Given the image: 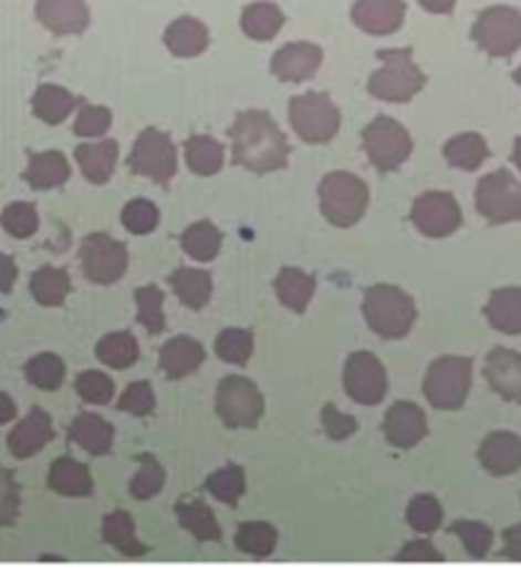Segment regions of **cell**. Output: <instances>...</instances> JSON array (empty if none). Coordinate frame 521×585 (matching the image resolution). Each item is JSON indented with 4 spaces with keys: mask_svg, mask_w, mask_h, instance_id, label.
Masks as SVG:
<instances>
[{
    "mask_svg": "<svg viewBox=\"0 0 521 585\" xmlns=\"http://www.w3.org/2000/svg\"><path fill=\"white\" fill-rule=\"evenodd\" d=\"M233 141V162L256 174L284 170L289 141L267 111H243L228 131Z\"/></svg>",
    "mask_w": 521,
    "mask_h": 585,
    "instance_id": "1",
    "label": "cell"
},
{
    "mask_svg": "<svg viewBox=\"0 0 521 585\" xmlns=\"http://www.w3.org/2000/svg\"><path fill=\"white\" fill-rule=\"evenodd\" d=\"M363 315L368 328L386 340L404 338L417 320V307L407 291L392 284H376L363 299Z\"/></svg>",
    "mask_w": 521,
    "mask_h": 585,
    "instance_id": "2",
    "label": "cell"
},
{
    "mask_svg": "<svg viewBox=\"0 0 521 585\" xmlns=\"http://www.w3.org/2000/svg\"><path fill=\"white\" fill-rule=\"evenodd\" d=\"M382 70L368 80V93L384 103H409L425 88V72L411 60V49H384L378 52Z\"/></svg>",
    "mask_w": 521,
    "mask_h": 585,
    "instance_id": "3",
    "label": "cell"
},
{
    "mask_svg": "<svg viewBox=\"0 0 521 585\" xmlns=\"http://www.w3.org/2000/svg\"><path fill=\"white\" fill-rule=\"evenodd\" d=\"M320 211L335 228H353L368 211V185L351 172H330L317 187Z\"/></svg>",
    "mask_w": 521,
    "mask_h": 585,
    "instance_id": "4",
    "label": "cell"
},
{
    "mask_svg": "<svg viewBox=\"0 0 521 585\" xmlns=\"http://www.w3.org/2000/svg\"><path fill=\"white\" fill-rule=\"evenodd\" d=\"M289 121L304 144H327L341 131V111L325 93H304L289 103Z\"/></svg>",
    "mask_w": 521,
    "mask_h": 585,
    "instance_id": "5",
    "label": "cell"
},
{
    "mask_svg": "<svg viewBox=\"0 0 521 585\" xmlns=\"http://www.w3.org/2000/svg\"><path fill=\"white\" fill-rule=\"evenodd\" d=\"M470 381H473V363L468 358H437L427 371L425 397L437 409H460L468 399Z\"/></svg>",
    "mask_w": 521,
    "mask_h": 585,
    "instance_id": "6",
    "label": "cell"
},
{
    "mask_svg": "<svg viewBox=\"0 0 521 585\" xmlns=\"http://www.w3.org/2000/svg\"><path fill=\"white\" fill-rule=\"evenodd\" d=\"M470 37L493 60L511 57L521 47V13L511 6H491L481 11Z\"/></svg>",
    "mask_w": 521,
    "mask_h": 585,
    "instance_id": "7",
    "label": "cell"
},
{
    "mask_svg": "<svg viewBox=\"0 0 521 585\" xmlns=\"http://www.w3.org/2000/svg\"><path fill=\"white\" fill-rule=\"evenodd\" d=\"M215 409L226 428L251 430L263 414V397L253 381L243 376H226L215 391Z\"/></svg>",
    "mask_w": 521,
    "mask_h": 585,
    "instance_id": "8",
    "label": "cell"
},
{
    "mask_svg": "<svg viewBox=\"0 0 521 585\" xmlns=\"http://www.w3.org/2000/svg\"><path fill=\"white\" fill-rule=\"evenodd\" d=\"M363 146L378 172H394L411 154V136L399 121L378 115L363 129Z\"/></svg>",
    "mask_w": 521,
    "mask_h": 585,
    "instance_id": "9",
    "label": "cell"
},
{
    "mask_svg": "<svg viewBox=\"0 0 521 585\" xmlns=\"http://www.w3.org/2000/svg\"><path fill=\"white\" fill-rule=\"evenodd\" d=\"M128 166L138 177H148L156 185L167 187L174 179V174H177V146L159 129L140 131L134 152L128 156Z\"/></svg>",
    "mask_w": 521,
    "mask_h": 585,
    "instance_id": "10",
    "label": "cell"
},
{
    "mask_svg": "<svg viewBox=\"0 0 521 585\" xmlns=\"http://www.w3.org/2000/svg\"><path fill=\"white\" fill-rule=\"evenodd\" d=\"M476 207L488 223L521 220V182L509 170H496L478 182Z\"/></svg>",
    "mask_w": 521,
    "mask_h": 585,
    "instance_id": "11",
    "label": "cell"
},
{
    "mask_svg": "<svg viewBox=\"0 0 521 585\" xmlns=\"http://www.w3.org/2000/svg\"><path fill=\"white\" fill-rule=\"evenodd\" d=\"M128 266V250L121 240H115L105 233H93L82 244V271L93 284L118 281L126 274Z\"/></svg>",
    "mask_w": 521,
    "mask_h": 585,
    "instance_id": "12",
    "label": "cell"
},
{
    "mask_svg": "<svg viewBox=\"0 0 521 585\" xmlns=\"http://www.w3.org/2000/svg\"><path fill=\"white\" fill-rule=\"evenodd\" d=\"M411 223L427 238H445L460 228L462 213L450 192H425L411 205Z\"/></svg>",
    "mask_w": 521,
    "mask_h": 585,
    "instance_id": "13",
    "label": "cell"
},
{
    "mask_svg": "<svg viewBox=\"0 0 521 585\" xmlns=\"http://www.w3.org/2000/svg\"><path fill=\"white\" fill-rule=\"evenodd\" d=\"M343 383L347 397L366 407H376L378 401H384L388 389L382 361L374 353H368V350H358V353L347 358Z\"/></svg>",
    "mask_w": 521,
    "mask_h": 585,
    "instance_id": "14",
    "label": "cell"
},
{
    "mask_svg": "<svg viewBox=\"0 0 521 585\" xmlns=\"http://www.w3.org/2000/svg\"><path fill=\"white\" fill-rule=\"evenodd\" d=\"M353 23L371 37H388L404 27L407 3L404 0H355Z\"/></svg>",
    "mask_w": 521,
    "mask_h": 585,
    "instance_id": "15",
    "label": "cell"
},
{
    "mask_svg": "<svg viewBox=\"0 0 521 585\" xmlns=\"http://www.w3.org/2000/svg\"><path fill=\"white\" fill-rule=\"evenodd\" d=\"M322 64V49L310 41H292L281 47L271 60V72L281 82L312 80Z\"/></svg>",
    "mask_w": 521,
    "mask_h": 585,
    "instance_id": "16",
    "label": "cell"
},
{
    "mask_svg": "<svg viewBox=\"0 0 521 585\" xmlns=\"http://www.w3.org/2000/svg\"><path fill=\"white\" fill-rule=\"evenodd\" d=\"M37 19L56 37H72L87 29L90 8L85 0H37Z\"/></svg>",
    "mask_w": 521,
    "mask_h": 585,
    "instance_id": "17",
    "label": "cell"
},
{
    "mask_svg": "<svg viewBox=\"0 0 521 585\" xmlns=\"http://www.w3.org/2000/svg\"><path fill=\"white\" fill-rule=\"evenodd\" d=\"M483 373L496 394L521 404V353L509 348H493L486 358Z\"/></svg>",
    "mask_w": 521,
    "mask_h": 585,
    "instance_id": "18",
    "label": "cell"
},
{
    "mask_svg": "<svg viewBox=\"0 0 521 585\" xmlns=\"http://www.w3.org/2000/svg\"><path fill=\"white\" fill-rule=\"evenodd\" d=\"M384 432L394 448L409 450L427 434V417L411 401H396L386 414Z\"/></svg>",
    "mask_w": 521,
    "mask_h": 585,
    "instance_id": "19",
    "label": "cell"
},
{
    "mask_svg": "<svg viewBox=\"0 0 521 585\" xmlns=\"http://www.w3.org/2000/svg\"><path fill=\"white\" fill-rule=\"evenodd\" d=\"M478 461L491 475H511L521 468V440L514 432H493L478 450Z\"/></svg>",
    "mask_w": 521,
    "mask_h": 585,
    "instance_id": "20",
    "label": "cell"
},
{
    "mask_svg": "<svg viewBox=\"0 0 521 585\" xmlns=\"http://www.w3.org/2000/svg\"><path fill=\"white\" fill-rule=\"evenodd\" d=\"M54 428L52 420L44 409H31L29 417L23 422L15 424V430L8 434V448L15 458H31L39 450L46 448V442H52Z\"/></svg>",
    "mask_w": 521,
    "mask_h": 585,
    "instance_id": "21",
    "label": "cell"
},
{
    "mask_svg": "<svg viewBox=\"0 0 521 585\" xmlns=\"http://www.w3.org/2000/svg\"><path fill=\"white\" fill-rule=\"evenodd\" d=\"M164 44L179 60H192V57H200L208 49L210 31L202 21L192 19V16H181V19L171 21L167 31H164Z\"/></svg>",
    "mask_w": 521,
    "mask_h": 585,
    "instance_id": "22",
    "label": "cell"
},
{
    "mask_svg": "<svg viewBox=\"0 0 521 585\" xmlns=\"http://www.w3.org/2000/svg\"><path fill=\"white\" fill-rule=\"evenodd\" d=\"M74 158H77L82 174L93 185H105L113 177L115 162H118V141L105 138L97 144H82L74 148Z\"/></svg>",
    "mask_w": 521,
    "mask_h": 585,
    "instance_id": "23",
    "label": "cell"
},
{
    "mask_svg": "<svg viewBox=\"0 0 521 585\" xmlns=\"http://www.w3.org/2000/svg\"><path fill=\"white\" fill-rule=\"evenodd\" d=\"M205 361V350L197 340L181 336L169 340L167 346L161 348L159 366L161 371L169 376V379H185V376L195 373Z\"/></svg>",
    "mask_w": 521,
    "mask_h": 585,
    "instance_id": "24",
    "label": "cell"
},
{
    "mask_svg": "<svg viewBox=\"0 0 521 585\" xmlns=\"http://www.w3.org/2000/svg\"><path fill=\"white\" fill-rule=\"evenodd\" d=\"M486 317L503 336H521V287L496 289L486 305Z\"/></svg>",
    "mask_w": 521,
    "mask_h": 585,
    "instance_id": "25",
    "label": "cell"
},
{
    "mask_svg": "<svg viewBox=\"0 0 521 585\" xmlns=\"http://www.w3.org/2000/svg\"><path fill=\"white\" fill-rule=\"evenodd\" d=\"M23 179L34 189H54L70 179V162L60 152H44L29 156V170Z\"/></svg>",
    "mask_w": 521,
    "mask_h": 585,
    "instance_id": "26",
    "label": "cell"
},
{
    "mask_svg": "<svg viewBox=\"0 0 521 585\" xmlns=\"http://www.w3.org/2000/svg\"><path fill=\"white\" fill-rule=\"evenodd\" d=\"M70 440L90 455H105L113 448V424L97 414H80L70 428Z\"/></svg>",
    "mask_w": 521,
    "mask_h": 585,
    "instance_id": "27",
    "label": "cell"
},
{
    "mask_svg": "<svg viewBox=\"0 0 521 585\" xmlns=\"http://www.w3.org/2000/svg\"><path fill=\"white\" fill-rule=\"evenodd\" d=\"M314 277L302 269H294V266H286V269L279 271V277L274 281L279 302L292 309V312H304L310 305V299L314 297Z\"/></svg>",
    "mask_w": 521,
    "mask_h": 585,
    "instance_id": "28",
    "label": "cell"
},
{
    "mask_svg": "<svg viewBox=\"0 0 521 585\" xmlns=\"http://www.w3.org/2000/svg\"><path fill=\"white\" fill-rule=\"evenodd\" d=\"M80 100L74 98L70 90H64L60 85H41L34 98H31V111L39 121H44L49 125H60L62 121H67V115L77 107Z\"/></svg>",
    "mask_w": 521,
    "mask_h": 585,
    "instance_id": "29",
    "label": "cell"
},
{
    "mask_svg": "<svg viewBox=\"0 0 521 585\" xmlns=\"http://www.w3.org/2000/svg\"><path fill=\"white\" fill-rule=\"evenodd\" d=\"M284 27V13L277 3H251L243 8L241 16V29L248 39L253 41H271Z\"/></svg>",
    "mask_w": 521,
    "mask_h": 585,
    "instance_id": "30",
    "label": "cell"
},
{
    "mask_svg": "<svg viewBox=\"0 0 521 585\" xmlns=\"http://www.w3.org/2000/svg\"><path fill=\"white\" fill-rule=\"evenodd\" d=\"M49 486L62 496H90L93 493V475L72 458H60L49 471Z\"/></svg>",
    "mask_w": 521,
    "mask_h": 585,
    "instance_id": "31",
    "label": "cell"
},
{
    "mask_svg": "<svg viewBox=\"0 0 521 585\" xmlns=\"http://www.w3.org/2000/svg\"><path fill=\"white\" fill-rule=\"evenodd\" d=\"M185 158L197 177H212L226 164V148L212 136H189L185 144Z\"/></svg>",
    "mask_w": 521,
    "mask_h": 585,
    "instance_id": "32",
    "label": "cell"
},
{
    "mask_svg": "<svg viewBox=\"0 0 521 585\" xmlns=\"http://www.w3.org/2000/svg\"><path fill=\"white\" fill-rule=\"evenodd\" d=\"M174 512H177L179 524L185 526V530L200 542H220L222 540V532H220L218 522H215V514L210 512L208 504H202V501L185 499V501H179Z\"/></svg>",
    "mask_w": 521,
    "mask_h": 585,
    "instance_id": "33",
    "label": "cell"
},
{
    "mask_svg": "<svg viewBox=\"0 0 521 585\" xmlns=\"http://www.w3.org/2000/svg\"><path fill=\"white\" fill-rule=\"evenodd\" d=\"M169 284L177 291V297L185 302L189 309H202L210 302L212 295V279L208 271L200 269H189V266H181L169 277Z\"/></svg>",
    "mask_w": 521,
    "mask_h": 585,
    "instance_id": "34",
    "label": "cell"
},
{
    "mask_svg": "<svg viewBox=\"0 0 521 585\" xmlns=\"http://www.w3.org/2000/svg\"><path fill=\"white\" fill-rule=\"evenodd\" d=\"M442 154L455 170L476 172L488 158V144L481 133H460V136H455L445 144Z\"/></svg>",
    "mask_w": 521,
    "mask_h": 585,
    "instance_id": "35",
    "label": "cell"
},
{
    "mask_svg": "<svg viewBox=\"0 0 521 585\" xmlns=\"http://www.w3.org/2000/svg\"><path fill=\"white\" fill-rule=\"evenodd\" d=\"M103 537L111 547L118 550L126 557H138L146 553V547L136 540V524L128 512H113L103 522Z\"/></svg>",
    "mask_w": 521,
    "mask_h": 585,
    "instance_id": "36",
    "label": "cell"
},
{
    "mask_svg": "<svg viewBox=\"0 0 521 585\" xmlns=\"http://www.w3.org/2000/svg\"><path fill=\"white\" fill-rule=\"evenodd\" d=\"M31 295H34L39 305L60 307L70 295L67 271L56 269V266H41L31 277Z\"/></svg>",
    "mask_w": 521,
    "mask_h": 585,
    "instance_id": "37",
    "label": "cell"
},
{
    "mask_svg": "<svg viewBox=\"0 0 521 585\" xmlns=\"http://www.w3.org/2000/svg\"><path fill=\"white\" fill-rule=\"evenodd\" d=\"M95 353L111 369H131L138 361V340L131 332H111L97 342Z\"/></svg>",
    "mask_w": 521,
    "mask_h": 585,
    "instance_id": "38",
    "label": "cell"
},
{
    "mask_svg": "<svg viewBox=\"0 0 521 585\" xmlns=\"http://www.w3.org/2000/svg\"><path fill=\"white\" fill-rule=\"evenodd\" d=\"M220 246L222 233L208 220L189 225V228L181 233V248L187 250V256L197 258V261H212V258L220 254Z\"/></svg>",
    "mask_w": 521,
    "mask_h": 585,
    "instance_id": "39",
    "label": "cell"
},
{
    "mask_svg": "<svg viewBox=\"0 0 521 585\" xmlns=\"http://www.w3.org/2000/svg\"><path fill=\"white\" fill-rule=\"evenodd\" d=\"M236 547L253 557H269L277 547V530L267 522H246L236 534Z\"/></svg>",
    "mask_w": 521,
    "mask_h": 585,
    "instance_id": "40",
    "label": "cell"
},
{
    "mask_svg": "<svg viewBox=\"0 0 521 585\" xmlns=\"http://www.w3.org/2000/svg\"><path fill=\"white\" fill-rule=\"evenodd\" d=\"M136 309H138V320L144 328L152 332V336H159L167 328L164 322V295L159 287L154 284H146V287L136 289Z\"/></svg>",
    "mask_w": 521,
    "mask_h": 585,
    "instance_id": "41",
    "label": "cell"
},
{
    "mask_svg": "<svg viewBox=\"0 0 521 585\" xmlns=\"http://www.w3.org/2000/svg\"><path fill=\"white\" fill-rule=\"evenodd\" d=\"M27 379L41 391H56L64 381V363L60 356L41 353L27 363Z\"/></svg>",
    "mask_w": 521,
    "mask_h": 585,
    "instance_id": "42",
    "label": "cell"
},
{
    "mask_svg": "<svg viewBox=\"0 0 521 585\" xmlns=\"http://www.w3.org/2000/svg\"><path fill=\"white\" fill-rule=\"evenodd\" d=\"M215 350H218L222 361L246 366L253 356V336L241 328H228L220 332L218 340H215Z\"/></svg>",
    "mask_w": 521,
    "mask_h": 585,
    "instance_id": "43",
    "label": "cell"
},
{
    "mask_svg": "<svg viewBox=\"0 0 521 585\" xmlns=\"http://www.w3.org/2000/svg\"><path fill=\"white\" fill-rule=\"evenodd\" d=\"M208 491L222 504H236L238 499L246 493V473L243 468L228 465L215 471L208 479Z\"/></svg>",
    "mask_w": 521,
    "mask_h": 585,
    "instance_id": "44",
    "label": "cell"
},
{
    "mask_svg": "<svg viewBox=\"0 0 521 585\" xmlns=\"http://www.w3.org/2000/svg\"><path fill=\"white\" fill-rule=\"evenodd\" d=\"M407 522L411 524V530L419 534L435 532L437 526L442 524V506L437 504L435 496L421 493V496L411 499V504L407 509Z\"/></svg>",
    "mask_w": 521,
    "mask_h": 585,
    "instance_id": "45",
    "label": "cell"
},
{
    "mask_svg": "<svg viewBox=\"0 0 521 585\" xmlns=\"http://www.w3.org/2000/svg\"><path fill=\"white\" fill-rule=\"evenodd\" d=\"M0 223L13 238H31L39 228V213L29 203H13L0 215Z\"/></svg>",
    "mask_w": 521,
    "mask_h": 585,
    "instance_id": "46",
    "label": "cell"
},
{
    "mask_svg": "<svg viewBox=\"0 0 521 585\" xmlns=\"http://www.w3.org/2000/svg\"><path fill=\"white\" fill-rule=\"evenodd\" d=\"M164 481H167V473L164 468L154 461L152 455L140 458V471L131 481V496L134 499H152L164 489Z\"/></svg>",
    "mask_w": 521,
    "mask_h": 585,
    "instance_id": "47",
    "label": "cell"
},
{
    "mask_svg": "<svg viewBox=\"0 0 521 585\" xmlns=\"http://www.w3.org/2000/svg\"><path fill=\"white\" fill-rule=\"evenodd\" d=\"M121 220L131 233L146 236V233H152L156 225H159V207L148 203V199H131V203L123 207Z\"/></svg>",
    "mask_w": 521,
    "mask_h": 585,
    "instance_id": "48",
    "label": "cell"
},
{
    "mask_svg": "<svg viewBox=\"0 0 521 585\" xmlns=\"http://www.w3.org/2000/svg\"><path fill=\"white\" fill-rule=\"evenodd\" d=\"M450 532L458 534V537L462 540V545H466L470 557L483 560L488 555V550H491L493 532L481 522H455L450 526Z\"/></svg>",
    "mask_w": 521,
    "mask_h": 585,
    "instance_id": "49",
    "label": "cell"
},
{
    "mask_svg": "<svg viewBox=\"0 0 521 585\" xmlns=\"http://www.w3.org/2000/svg\"><path fill=\"white\" fill-rule=\"evenodd\" d=\"M113 125V113L103 105H82L74 121V133L82 138H97L105 136L107 129Z\"/></svg>",
    "mask_w": 521,
    "mask_h": 585,
    "instance_id": "50",
    "label": "cell"
},
{
    "mask_svg": "<svg viewBox=\"0 0 521 585\" xmlns=\"http://www.w3.org/2000/svg\"><path fill=\"white\" fill-rule=\"evenodd\" d=\"M74 389H77V394L90 401V404H107L115 394L113 381L101 371L80 373L77 381H74Z\"/></svg>",
    "mask_w": 521,
    "mask_h": 585,
    "instance_id": "51",
    "label": "cell"
},
{
    "mask_svg": "<svg viewBox=\"0 0 521 585\" xmlns=\"http://www.w3.org/2000/svg\"><path fill=\"white\" fill-rule=\"evenodd\" d=\"M21 493L13 473L8 468H0V526H13L19 520Z\"/></svg>",
    "mask_w": 521,
    "mask_h": 585,
    "instance_id": "52",
    "label": "cell"
},
{
    "mask_svg": "<svg viewBox=\"0 0 521 585\" xmlns=\"http://www.w3.org/2000/svg\"><path fill=\"white\" fill-rule=\"evenodd\" d=\"M154 407H156V399H154L152 383L148 381L131 383V387L123 391V397L118 399L121 412H128V414H136V417L152 414Z\"/></svg>",
    "mask_w": 521,
    "mask_h": 585,
    "instance_id": "53",
    "label": "cell"
},
{
    "mask_svg": "<svg viewBox=\"0 0 521 585\" xmlns=\"http://www.w3.org/2000/svg\"><path fill=\"white\" fill-rule=\"evenodd\" d=\"M322 428H325V432L333 440H345L358 430V422H355L351 414H343L341 409L327 404L325 409H322Z\"/></svg>",
    "mask_w": 521,
    "mask_h": 585,
    "instance_id": "54",
    "label": "cell"
},
{
    "mask_svg": "<svg viewBox=\"0 0 521 585\" xmlns=\"http://www.w3.org/2000/svg\"><path fill=\"white\" fill-rule=\"evenodd\" d=\"M396 560H404V563H442L445 555L437 553L435 545H429V542H409L407 547L402 550Z\"/></svg>",
    "mask_w": 521,
    "mask_h": 585,
    "instance_id": "55",
    "label": "cell"
},
{
    "mask_svg": "<svg viewBox=\"0 0 521 585\" xmlns=\"http://www.w3.org/2000/svg\"><path fill=\"white\" fill-rule=\"evenodd\" d=\"M15 277H19V269H15L13 258L0 254V295H8L13 289Z\"/></svg>",
    "mask_w": 521,
    "mask_h": 585,
    "instance_id": "56",
    "label": "cell"
},
{
    "mask_svg": "<svg viewBox=\"0 0 521 585\" xmlns=\"http://www.w3.org/2000/svg\"><path fill=\"white\" fill-rule=\"evenodd\" d=\"M501 557L521 560V524L511 526V530L503 532V553H501Z\"/></svg>",
    "mask_w": 521,
    "mask_h": 585,
    "instance_id": "57",
    "label": "cell"
},
{
    "mask_svg": "<svg viewBox=\"0 0 521 585\" xmlns=\"http://www.w3.org/2000/svg\"><path fill=\"white\" fill-rule=\"evenodd\" d=\"M419 6L429 13H452L455 0H419Z\"/></svg>",
    "mask_w": 521,
    "mask_h": 585,
    "instance_id": "58",
    "label": "cell"
},
{
    "mask_svg": "<svg viewBox=\"0 0 521 585\" xmlns=\"http://www.w3.org/2000/svg\"><path fill=\"white\" fill-rule=\"evenodd\" d=\"M13 417H15V404H13V399L8 397V394H0V424L11 422Z\"/></svg>",
    "mask_w": 521,
    "mask_h": 585,
    "instance_id": "59",
    "label": "cell"
},
{
    "mask_svg": "<svg viewBox=\"0 0 521 585\" xmlns=\"http://www.w3.org/2000/svg\"><path fill=\"white\" fill-rule=\"evenodd\" d=\"M511 162H514L521 172V136L514 141V154H511Z\"/></svg>",
    "mask_w": 521,
    "mask_h": 585,
    "instance_id": "60",
    "label": "cell"
},
{
    "mask_svg": "<svg viewBox=\"0 0 521 585\" xmlns=\"http://www.w3.org/2000/svg\"><path fill=\"white\" fill-rule=\"evenodd\" d=\"M514 82H517V85L521 88V66H519V70L514 72Z\"/></svg>",
    "mask_w": 521,
    "mask_h": 585,
    "instance_id": "61",
    "label": "cell"
}]
</instances>
